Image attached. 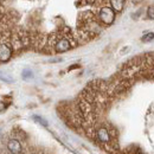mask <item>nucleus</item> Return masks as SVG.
<instances>
[{"mask_svg": "<svg viewBox=\"0 0 154 154\" xmlns=\"http://www.w3.org/2000/svg\"><path fill=\"white\" fill-rule=\"evenodd\" d=\"M32 77H33V74H32L31 70L26 69V70L23 71V78H24V79H29V78H32Z\"/></svg>", "mask_w": 154, "mask_h": 154, "instance_id": "9", "label": "nucleus"}, {"mask_svg": "<svg viewBox=\"0 0 154 154\" xmlns=\"http://www.w3.org/2000/svg\"><path fill=\"white\" fill-rule=\"evenodd\" d=\"M71 49V43L70 40L66 38H60L58 39L55 44V50L56 52H65L68 50Z\"/></svg>", "mask_w": 154, "mask_h": 154, "instance_id": "3", "label": "nucleus"}, {"mask_svg": "<svg viewBox=\"0 0 154 154\" xmlns=\"http://www.w3.org/2000/svg\"><path fill=\"white\" fill-rule=\"evenodd\" d=\"M153 39H154V33H152V32H146V33L142 36L141 40H142V42H151V40H153Z\"/></svg>", "mask_w": 154, "mask_h": 154, "instance_id": "7", "label": "nucleus"}, {"mask_svg": "<svg viewBox=\"0 0 154 154\" xmlns=\"http://www.w3.org/2000/svg\"><path fill=\"white\" fill-rule=\"evenodd\" d=\"M147 17L149 19H154V7H149L147 10Z\"/></svg>", "mask_w": 154, "mask_h": 154, "instance_id": "11", "label": "nucleus"}, {"mask_svg": "<svg viewBox=\"0 0 154 154\" xmlns=\"http://www.w3.org/2000/svg\"><path fill=\"white\" fill-rule=\"evenodd\" d=\"M33 120H35V121H37L39 125H42V126H44V127H48V122H46V120H45V119H43V117H40V116L35 115L33 116Z\"/></svg>", "mask_w": 154, "mask_h": 154, "instance_id": "8", "label": "nucleus"}, {"mask_svg": "<svg viewBox=\"0 0 154 154\" xmlns=\"http://www.w3.org/2000/svg\"><path fill=\"white\" fill-rule=\"evenodd\" d=\"M98 18L102 24L104 25H112L115 20V11L112 8V6H103L101 7L98 12Z\"/></svg>", "mask_w": 154, "mask_h": 154, "instance_id": "1", "label": "nucleus"}, {"mask_svg": "<svg viewBox=\"0 0 154 154\" xmlns=\"http://www.w3.org/2000/svg\"><path fill=\"white\" fill-rule=\"evenodd\" d=\"M12 56V49L7 44H0V62H7Z\"/></svg>", "mask_w": 154, "mask_h": 154, "instance_id": "4", "label": "nucleus"}, {"mask_svg": "<svg viewBox=\"0 0 154 154\" xmlns=\"http://www.w3.org/2000/svg\"><path fill=\"white\" fill-rule=\"evenodd\" d=\"M7 148L8 151L12 154H20L21 153V145L17 139H11L8 142H7Z\"/></svg>", "mask_w": 154, "mask_h": 154, "instance_id": "5", "label": "nucleus"}, {"mask_svg": "<svg viewBox=\"0 0 154 154\" xmlns=\"http://www.w3.org/2000/svg\"><path fill=\"white\" fill-rule=\"evenodd\" d=\"M96 136L98 139V141H101L102 143H110L112 142V136L110 133L107 128L104 127H101L96 131Z\"/></svg>", "mask_w": 154, "mask_h": 154, "instance_id": "2", "label": "nucleus"}, {"mask_svg": "<svg viewBox=\"0 0 154 154\" xmlns=\"http://www.w3.org/2000/svg\"><path fill=\"white\" fill-rule=\"evenodd\" d=\"M125 1H126V0H109L112 8H113L114 11H116V12H121V11L123 10V7H125Z\"/></svg>", "mask_w": 154, "mask_h": 154, "instance_id": "6", "label": "nucleus"}, {"mask_svg": "<svg viewBox=\"0 0 154 154\" xmlns=\"http://www.w3.org/2000/svg\"><path fill=\"white\" fill-rule=\"evenodd\" d=\"M6 107H7V104H5V102H0V113H1L2 110H5Z\"/></svg>", "mask_w": 154, "mask_h": 154, "instance_id": "12", "label": "nucleus"}, {"mask_svg": "<svg viewBox=\"0 0 154 154\" xmlns=\"http://www.w3.org/2000/svg\"><path fill=\"white\" fill-rule=\"evenodd\" d=\"M0 79L5 81V82H7V83H11V82H13L12 77L8 76V75H6V74H4V72H0Z\"/></svg>", "mask_w": 154, "mask_h": 154, "instance_id": "10", "label": "nucleus"}]
</instances>
